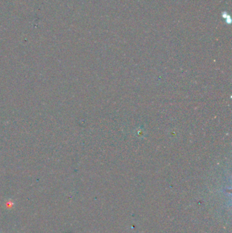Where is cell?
<instances>
[{
  "label": "cell",
  "instance_id": "cell-1",
  "mask_svg": "<svg viewBox=\"0 0 232 233\" xmlns=\"http://www.w3.org/2000/svg\"><path fill=\"white\" fill-rule=\"evenodd\" d=\"M222 15H223V17L225 19L226 22H227V23H231V17H230V16H229V14H228L226 13V12H224V13H223Z\"/></svg>",
  "mask_w": 232,
  "mask_h": 233
}]
</instances>
